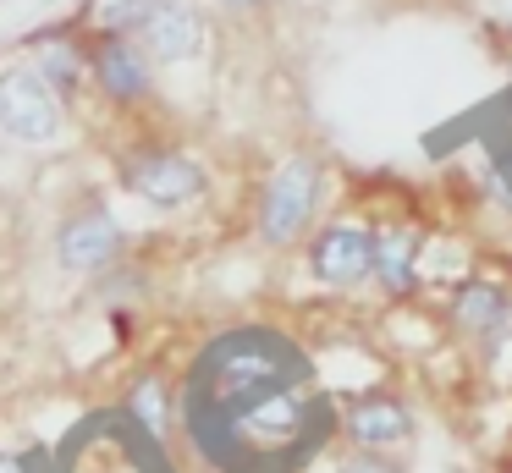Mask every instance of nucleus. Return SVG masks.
I'll return each instance as SVG.
<instances>
[{
  "instance_id": "nucleus-2",
  "label": "nucleus",
  "mask_w": 512,
  "mask_h": 473,
  "mask_svg": "<svg viewBox=\"0 0 512 473\" xmlns=\"http://www.w3.org/2000/svg\"><path fill=\"white\" fill-rule=\"evenodd\" d=\"M331 165L320 149H287L254 187V242L265 253H292L325 220Z\"/></svg>"
},
{
  "instance_id": "nucleus-13",
  "label": "nucleus",
  "mask_w": 512,
  "mask_h": 473,
  "mask_svg": "<svg viewBox=\"0 0 512 473\" xmlns=\"http://www.w3.org/2000/svg\"><path fill=\"white\" fill-rule=\"evenodd\" d=\"M127 418L144 429L155 446H166L177 429V385L166 380V369H138L127 385Z\"/></svg>"
},
{
  "instance_id": "nucleus-9",
  "label": "nucleus",
  "mask_w": 512,
  "mask_h": 473,
  "mask_svg": "<svg viewBox=\"0 0 512 473\" xmlns=\"http://www.w3.org/2000/svg\"><path fill=\"white\" fill-rule=\"evenodd\" d=\"M303 270L325 292H364L375 281V231L364 215H325L303 242Z\"/></svg>"
},
{
  "instance_id": "nucleus-15",
  "label": "nucleus",
  "mask_w": 512,
  "mask_h": 473,
  "mask_svg": "<svg viewBox=\"0 0 512 473\" xmlns=\"http://www.w3.org/2000/svg\"><path fill=\"white\" fill-rule=\"evenodd\" d=\"M215 6H221L226 17H237V22H265L270 11H276V0H215Z\"/></svg>"
},
{
  "instance_id": "nucleus-3",
  "label": "nucleus",
  "mask_w": 512,
  "mask_h": 473,
  "mask_svg": "<svg viewBox=\"0 0 512 473\" xmlns=\"http://www.w3.org/2000/svg\"><path fill=\"white\" fill-rule=\"evenodd\" d=\"M111 160L122 193L138 198L144 209H155V215H182V209L210 198V165L171 132H155V127L127 132Z\"/></svg>"
},
{
  "instance_id": "nucleus-1",
  "label": "nucleus",
  "mask_w": 512,
  "mask_h": 473,
  "mask_svg": "<svg viewBox=\"0 0 512 473\" xmlns=\"http://www.w3.org/2000/svg\"><path fill=\"white\" fill-rule=\"evenodd\" d=\"M177 424L210 473H303L336 440V391L292 330L237 319L188 358Z\"/></svg>"
},
{
  "instance_id": "nucleus-14",
  "label": "nucleus",
  "mask_w": 512,
  "mask_h": 473,
  "mask_svg": "<svg viewBox=\"0 0 512 473\" xmlns=\"http://www.w3.org/2000/svg\"><path fill=\"white\" fill-rule=\"evenodd\" d=\"M336 473H413V468L397 457V451H353V446H342Z\"/></svg>"
},
{
  "instance_id": "nucleus-11",
  "label": "nucleus",
  "mask_w": 512,
  "mask_h": 473,
  "mask_svg": "<svg viewBox=\"0 0 512 473\" xmlns=\"http://www.w3.org/2000/svg\"><path fill=\"white\" fill-rule=\"evenodd\" d=\"M375 231V286L402 303V297L419 292L424 281V253H430V226L408 209H391V215H369Z\"/></svg>"
},
{
  "instance_id": "nucleus-17",
  "label": "nucleus",
  "mask_w": 512,
  "mask_h": 473,
  "mask_svg": "<svg viewBox=\"0 0 512 473\" xmlns=\"http://www.w3.org/2000/svg\"><path fill=\"white\" fill-rule=\"evenodd\" d=\"M94 473H138V468H133V462H122V457H116L111 468H94Z\"/></svg>"
},
{
  "instance_id": "nucleus-12",
  "label": "nucleus",
  "mask_w": 512,
  "mask_h": 473,
  "mask_svg": "<svg viewBox=\"0 0 512 473\" xmlns=\"http://www.w3.org/2000/svg\"><path fill=\"white\" fill-rule=\"evenodd\" d=\"M23 61L61 94V105L78 110L89 99V55H83V22H45L23 39Z\"/></svg>"
},
{
  "instance_id": "nucleus-6",
  "label": "nucleus",
  "mask_w": 512,
  "mask_h": 473,
  "mask_svg": "<svg viewBox=\"0 0 512 473\" xmlns=\"http://www.w3.org/2000/svg\"><path fill=\"white\" fill-rule=\"evenodd\" d=\"M441 325L468 358L496 363L512 347V281L507 275H463L441 297Z\"/></svg>"
},
{
  "instance_id": "nucleus-4",
  "label": "nucleus",
  "mask_w": 512,
  "mask_h": 473,
  "mask_svg": "<svg viewBox=\"0 0 512 473\" xmlns=\"http://www.w3.org/2000/svg\"><path fill=\"white\" fill-rule=\"evenodd\" d=\"M83 55H89V94L127 127H144L160 110V66L127 39L122 28H100L83 17Z\"/></svg>"
},
{
  "instance_id": "nucleus-5",
  "label": "nucleus",
  "mask_w": 512,
  "mask_h": 473,
  "mask_svg": "<svg viewBox=\"0 0 512 473\" xmlns=\"http://www.w3.org/2000/svg\"><path fill=\"white\" fill-rule=\"evenodd\" d=\"M89 22L122 28L127 39H138V50L155 66H188L210 44L204 0H105L100 11L89 6Z\"/></svg>"
},
{
  "instance_id": "nucleus-16",
  "label": "nucleus",
  "mask_w": 512,
  "mask_h": 473,
  "mask_svg": "<svg viewBox=\"0 0 512 473\" xmlns=\"http://www.w3.org/2000/svg\"><path fill=\"white\" fill-rule=\"evenodd\" d=\"M0 473H28V468H23L17 457H6V451H0Z\"/></svg>"
},
{
  "instance_id": "nucleus-10",
  "label": "nucleus",
  "mask_w": 512,
  "mask_h": 473,
  "mask_svg": "<svg viewBox=\"0 0 512 473\" xmlns=\"http://www.w3.org/2000/svg\"><path fill=\"white\" fill-rule=\"evenodd\" d=\"M72 127V110L61 105V94L34 72L28 61H6L0 66V138L45 149L61 143Z\"/></svg>"
},
{
  "instance_id": "nucleus-7",
  "label": "nucleus",
  "mask_w": 512,
  "mask_h": 473,
  "mask_svg": "<svg viewBox=\"0 0 512 473\" xmlns=\"http://www.w3.org/2000/svg\"><path fill=\"white\" fill-rule=\"evenodd\" d=\"M50 253H56V270L67 275H105L133 253V231L122 226L111 204L100 193H78L67 209L56 215V231H50Z\"/></svg>"
},
{
  "instance_id": "nucleus-8",
  "label": "nucleus",
  "mask_w": 512,
  "mask_h": 473,
  "mask_svg": "<svg viewBox=\"0 0 512 473\" xmlns=\"http://www.w3.org/2000/svg\"><path fill=\"white\" fill-rule=\"evenodd\" d=\"M336 440L353 451H408L419 440V413H413L408 391L386 380H369L358 391L336 396Z\"/></svg>"
}]
</instances>
